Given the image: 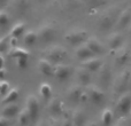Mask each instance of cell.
<instances>
[{"label":"cell","mask_w":131,"mask_h":126,"mask_svg":"<svg viewBox=\"0 0 131 126\" xmlns=\"http://www.w3.org/2000/svg\"><path fill=\"white\" fill-rule=\"evenodd\" d=\"M88 38H89L88 32L82 29L71 30V31L67 32V33L64 34V40L71 46L83 45V44H85V41L88 40Z\"/></svg>","instance_id":"obj_1"},{"label":"cell","mask_w":131,"mask_h":126,"mask_svg":"<svg viewBox=\"0 0 131 126\" xmlns=\"http://www.w3.org/2000/svg\"><path fill=\"white\" fill-rule=\"evenodd\" d=\"M67 57V51L61 46H53L46 51V60H48L52 64H59L63 63Z\"/></svg>","instance_id":"obj_2"},{"label":"cell","mask_w":131,"mask_h":126,"mask_svg":"<svg viewBox=\"0 0 131 126\" xmlns=\"http://www.w3.org/2000/svg\"><path fill=\"white\" fill-rule=\"evenodd\" d=\"M38 40L44 44H50L57 38V29L52 24H44L39 28L38 32Z\"/></svg>","instance_id":"obj_3"},{"label":"cell","mask_w":131,"mask_h":126,"mask_svg":"<svg viewBox=\"0 0 131 126\" xmlns=\"http://www.w3.org/2000/svg\"><path fill=\"white\" fill-rule=\"evenodd\" d=\"M117 16H118V14L115 15L113 11H108V13L104 14V15L100 17L99 23H98L99 29L101 30V31H108V30H111L113 27H115Z\"/></svg>","instance_id":"obj_4"},{"label":"cell","mask_w":131,"mask_h":126,"mask_svg":"<svg viewBox=\"0 0 131 126\" xmlns=\"http://www.w3.org/2000/svg\"><path fill=\"white\" fill-rule=\"evenodd\" d=\"M25 109L29 112L31 122H35L39 116V101L35 95H29L28 96L27 103H25Z\"/></svg>","instance_id":"obj_5"},{"label":"cell","mask_w":131,"mask_h":126,"mask_svg":"<svg viewBox=\"0 0 131 126\" xmlns=\"http://www.w3.org/2000/svg\"><path fill=\"white\" fill-rule=\"evenodd\" d=\"M116 110L121 115H127L131 111V94L130 93H124L121 94L116 102Z\"/></svg>","instance_id":"obj_6"},{"label":"cell","mask_w":131,"mask_h":126,"mask_svg":"<svg viewBox=\"0 0 131 126\" xmlns=\"http://www.w3.org/2000/svg\"><path fill=\"white\" fill-rule=\"evenodd\" d=\"M72 73V68L69 64H64V63H59V64L54 65V73L53 76L60 81H64L71 76Z\"/></svg>","instance_id":"obj_7"},{"label":"cell","mask_w":131,"mask_h":126,"mask_svg":"<svg viewBox=\"0 0 131 126\" xmlns=\"http://www.w3.org/2000/svg\"><path fill=\"white\" fill-rule=\"evenodd\" d=\"M129 78H130V71L125 70L123 71L114 81V90L117 94H123V91H125L129 87Z\"/></svg>","instance_id":"obj_8"},{"label":"cell","mask_w":131,"mask_h":126,"mask_svg":"<svg viewBox=\"0 0 131 126\" xmlns=\"http://www.w3.org/2000/svg\"><path fill=\"white\" fill-rule=\"evenodd\" d=\"M86 93L89 95V100L95 104L101 103L105 100V92L95 85H89L86 88Z\"/></svg>","instance_id":"obj_9"},{"label":"cell","mask_w":131,"mask_h":126,"mask_svg":"<svg viewBox=\"0 0 131 126\" xmlns=\"http://www.w3.org/2000/svg\"><path fill=\"white\" fill-rule=\"evenodd\" d=\"M123 41H124V39H123L122 34L118 33V32H114L107 39V47L111 51L116 52L121 47H123Z\"/></svg>","instance_id":"obj_10"},{"label":"cell","mask_w":131,"mask_h":126,"mask_svg":"<svg viewBox=\"0 0 131 126\" xmlns=\"http://www.w3.org/2000/svg\"><path fill=\"white\" fill-rule=\"evenodd\" d=\"M131 23V10L130 9H124L121 13H118L117 20L115 23V28L118 30L121 29H125L130 25Z\"/></svg>","instance_id":"obj_11"},{"label":"cell","mask_w":131,"mask_h":126,"mask_svg":"<svg viewBox=\"0 0 131 126\" xmlns=\"http://www.w3.org/2000/svg\"><path fill=\"white\" fill-rule=\"evenodd\" d=\"M85 45L90 48V51L93 53V55H100L105 52V46L95 37H89L88 40L85 41Z\"/></svg>","instance_id":"obj_12"},{"label":"cell","mask_w":131,"mask_h":126,"mask_svg":"<svg viewBox=\"0 0 131 126\" xmlns=\"http://www.w3.org/2000/svg\"><path fill=\"white\" fill-rule=\"evenodd\" d=\"M82 67L88 70L89 72L93 73V72H98L100 70V68L102 67V61L99 57L92 56V57H90V59L82 62Z\"/></svg>","instance_id":"obj_13"},{"label":"cell","mask_w":131,"mask_h":126,"mask_svg":"<svg viewBox=\"0 0 131 126\" xmlns=\"http://www.w3.org/2000/svg\"><path fill=\"white\" fill-rule=\"evenodd\" d=\"M48 111L53 117H59L62 112H63V103L60 99L58 97H53L48 102Z\"/></svg>","instance_id":"obj_14"},{"label":"cell","mask_w":131,"mask_h":126,"mask_svg":"<svg viewBox=\"0 0 131 126\" xmlns=\"http://www.w3.org/2000/svg\"><path fill=\"white\" fill-rule=\"evenodd\" d=\"M38 70L44 76L52 77L53 73H54V64H52L46 59H40L38 61Z\"/></svg>","instance_id":"obj_15"},{"label":"cell","mask_w":131,"mask_h":126,"mask_svg":"<svg viewBox=\"0 0 131 126\" xmlns=\"http://www.w3.org/2000/svg\"><path fill=\"white\" fill-rule=\"evenodd\" d=\"M75 56H76L81 62H83V61H85V60L92 57L93 53L91 52L90 48H89L85 44H83V45L77 46L76 51H75Z\"/></svg>","instance_id":"obj_16"},{"label":"cell","mask_w":131,"mask_h":126,"mask_svg":"<svg viewBox=\"0 0 131 126\" xmlns=\"http://www.w3.org/2000/svg\"><path fill=\"white\" fill-rule=\"evenodd\" d=\"M83 93V90L79 85H74L68 90L67 92V96L72 103H79V100H81V95Z\"/></svg>","instance_id":"obj_17"},{"label":"cell","mask_w":131,"mask_h":126,"mask_svg":"<svg viewBox=\"0 0 131 126\" xmlns=\"http://www.w3.org/2000/svg\"><path fill=\"white\" fill-rule=\"evenodd\" d=\"M20 112V107L16 103H8L5 104V107L1 110V116L6 118H13Z\"/></svg>","instance_id":"obj_18"},{"label":"cell","mask_w":131,"mask_h":126,"mask_svg":"<svg viewBox=\"0 0 131 126\" xmlns=\"http://www.w3.org/2000/svg\"><path fill=\"white\" fill-rule=\"evenodd\" d=\"M76 78H77V81H78L81 85L86 86V85H89L91 81V72H89L86 69L81 67L76 71Z\"/></svg>","instance_id":"obj_19"},{"label":"cell","mask_w":131,"mask_h":126,"mask_svg":"<svg viewBox=\"0 0 131 126\" xmlns=\"http://www.w3.org/2000/svg\"><path fill=\"white\" fill-rule=\"evenodd\" d=\"M130 59V52L128 48L125 47H121L120 49L116 51V55H115V62L118 65H123L125 64Z\"/></svg>","instance_id":"obj_20"},{"label":"cell","mask_w":131,"mask_h":126,"mask_svg":"<svg viewBox=\"0 0 131 126\" xmlns=\"http://www.w3.org/2000/svg\"><path fill=\"white\" fill-rule=\"evenodd\" d=\"M20 96V90L16 87H13L8 91L6 95H4V99H2V103L4 104H8V103H14L16 100Z\"/></svg>","instance_id":"obj_21"},{"label":"cell","mask_w":131,"mask_h":126,"mask_svg":"<svg viewBox=\"0 0 131 126\" xmlns=\"http://www.w3.org/2000/svg\"><path fill=\"white\" fill-rule=\"evenodd\" d=\"M72 126H83L85 123V114L81 110H76L71 115Z\"/></svg>","instance_id":"obj_22"},{"label":"cell","mask_w":131,"mask_h":126,"mask_svg":"<svg viewBox=\"0 0 131 126\" xmlns=\"http://www.w3.org/2000/svg\"><path fill=\"white\" fill-rule=\"evenodd\" d=\"M39 94L46 101H50L52 99V87H51L50 84L44 83L39 86Z\"/></svg>","instance_id":"obj_23"},{"label":"cell","mask_w":131,"mask_h":126,"mask_svg":"<svg viewBox=\"0 0 131 126\" xmlns=\"http://www.w3.org/2000/svg\"><path fill=\"white\" fill-rule=\"evenodd\" d=\"M113 118H114V112L112 109L106 108L101 114V123L104 126H111L113 123Z\"/></svg>","instance_id":"obj_24"},{"label":"cell","mask_w":131,"mask_h":126,"mask_svg":"<svg viewBox=\"0 0 131 126\" xmlns=\"http://www.w3.org/2000/svg\"><path fill=\"white\" fill-rule=\"evenodd\" d=\"M25 33V24L24 23H17L10 30V37L13 38H20L21 36H24Z\"/></svg>","instance_id":"obj_25"},{"label":"cell","mask_w":131,"mask_h":126,"mask_svg":"<svg viewBox=\"0 0 131 126\" xmlns=\"http://www.w3.org/2000/svg\"><path fill=\"white\" fill-rule=\"evenodd\" d=\"M99 78L102 83H108L111 81V77H112V73H111V68L108 65H104L100 68L99 71Z\"/></svg>","instance_id":"obj_26"},{"label":"cell","mask_w":131,"mask_h":126,"mask_svg":"<svg viewBox=\"0 0 131 126\" xmlns=\"http://www.w3.org/2000/svg\"><path fill=\"white\" fill-rule=\"evenodd\" d=\"M17 120H18V125L20 126H28L30 124L31 118H30V115L27 111V109H23V110H21L20 112H18Z\"/></svg>","instance_id":"obj_27"},{"label":"cell","mask_w":131,"mask_h":126,"mask_svg":"<svg viewBox=\"0 0 131 126\" xmlns=\"http://www.w3.org/2000/svg\"><path fill=\"white\" fill-rule=\"evenodd\" d=\"M9 54H10V56L14 57V59H20V57H29L30 56L29 52H28L27 49H24V48H21V47L12 48L10 52H9Z\"/></svg>","instance_id":"obj_28"},{"label":"cell","mask_w":131,"mask_h":126,"mask_svg":"<svg viewBox=\"0 0 131 126\" xmlns=\"http://www.w3.org/2000/svg\"><path fill=\"white\" fill-rule=\"evenodd\" d=\"M24 44L28 46H34L35 44L38 40V36H37V32L35 31H28L27 33H24Z\"/></svg>","instance_id":"obj_29"},{"label":"cell","mask_w":131,"mask_h":126,"mask_svg":"<svg viewBox=\"0 0 131 126\" xmlns=\"http://www.w3.org/2000/svg\"><path fill=\"white\" fill-rule=\"evenodd\" d=\"M10 22V17L9 14L5 10H0V28H6Z\"/></svg>","instance_id":"obj_30"},{"label":"cell","mask_w":131,"mask_h":126,"mask_svg":"<svg viewBox=\"0 0 131 126\" xmlns=\"http://www.w3.org/2000/svg\"><path fill=\"white\" fill-rule=\"evenodd\" d=\"M85 1L91 8L94 9V8H99V7H102V6H105V5H107L108 0H85Z\"/></svg>","instance_id":"obj_31"},{"label":"cell","mask_w":131,"mask_h":126,"mask_svg":"<svg viewBox=\"0 0 131 126\" xmlns=\"http://www.w3.org/2000/svg\"><path fill=\"white\" fill-rule=\"evenodd\" d=\"M9 38L10 37H8V36L0 38V53H4L7 51L8 45H9Z\"/></svg>","instance_id":"obj_32"},{"label":"cell","mask_w":131,"mask_h":126,"mask_svg":"<svg viewBox=\"0 0 131 126\" xmlns=\"http://www.w3.org/2000/svg\"><path fill=\"white\" fill-rule=\"evenodd\" d=\"M16 60V64L18 68L21 69H24L28 67V61H29V57H20V59H15Z\"/></svg>","instance_id":"obj_33"},{"label":"cell","mask_w":131,"mask_h":126,"mask_svg":"<svg viewBox=\"0 0 131 126\" xmlns=\"http://www.w3.org/2000/svg\"><path fill=\"white\" fill-rule=\"evenodd\" d=\"M9 91V83L7 81H0V94L6 95Z\"/></svg>","instance_id":"obj_34"},{"label":"cell","mask_w":131,"mask_h":126,"mask_svg":"<svg viewBox=\"0 0 131 126\" xmlns=\"http://www.w3.org/2000/svg\"><path fill=\"white\" fill-rule=\"evenodd\" d=\"M10 125V120L9 118H6L4 116H0V126H9Z\"/></svg>","instance_id":"obj_35"},{"label":"cell","mask_w":131,"mask_h":126,"mask_svg":"<svg viewBox=\"0 0 131 126\" xmlns=\"http://www.w3.org/2000/svg\"><path fill=\"white\" fill-rule=\"evenodd\" d=\"M88 101H90V100H89V95H88V93H86V91H83V93H82V95H81L79 103H85V102H88Z\"/></svg>","instance_id":"obj_36"},{"label":"cell","mask_w":131,"mask_h":126,"mask_svg":"<svg viewBox=\"0 0 131 126\" xmlns=\"http://www.w3.org/2000/svg\"><path fill=\"white\" fill-rule=\"evenodd\" d=\"M48 126H62V122L57 119V117H53L52 122H51V124H48Z\"/></svg>","instance_id":"obj_37"},{"label":"cell","mask_w":131,"mask_h":126,"mask_svg":"<svg viewBox=\"0 0 131 126\" xmlns=\"http://www.w3.org/2000/svg\"><path fill=\"white\" fill-rule=\"evenodd\" d=\"M62 126H72L71 117H66L64 119L62 120Z\"/></svg>","instance_id":"obj_38"},{"label":"cell","mask_w":131,"mask_h":126,"mask_svg":"<svg viewBox=\"0 0 131 126\" xmlns=\"http://www.w3.org/2000/svg\"><path fill=\"white\" fill-rule=\"evenodd\" d=\"M17 40L18 39L17 38H13V37H10V38H9V45L12 46V47H17V46H16V44H17Z\"/></svg>","instance_id":"obj_39"},{"label":"cell","mask_w":131,"mask_h":126,"mask_svg":"<svg viewBox=\"0 0 131 126\" xmlns=\"http://www.w3.org/2000/svg\"><path fill=\"white\" fill-rule=\"evenodd\" d=\"M9 0H0V10H4V8L8 5Z\"/></svg>","instance_id":"obj_40"},{"label":"cell","mask_w":131,"mask_h":126,"mask_svg":"<svg viewBox=\"0 0 131 126\" xmlns=\"http://www.w3.org/2000/svg\"><path fill=\"white\" fill-rule=\"evenodd\" d=\"M5 77V70L0 69V79H2Z\"/></svg>","instance_id":"obj_41"},{"label":"cell","mask_w":131,"mask_h":126,"mask_svg":"<svg viewBox=\"0 0 131 126\" xmlns=\"http://www.w3.org/2000/svg\"><path fill=\"white\" fill-rule=\"evenodd\" d=\"M37 126H48V124H47L46 122H40Z\"/></svg>","instance_id":"obj_42"},{"label":"cell","mask_w":131,"mask_h":126,"mask_svg":"<svg viewBox=\"0 0 131 126\" xmlns=\"http://www.w3.org/2000/svg\"><path fill=\"white\" fill-rule=\"evenodd\" d=\"M85 126H98V125L95 124L94 122H90V123H88V124H86Z\"/></svg>","instance_id":"obj_43"},{"label":"cell","mask_w":131,"mask_h":126,"mask_svg":"<svg viewBox=\"0 0 131 126\" xmlns=\"http://www.w3.org/2000/svg\"><path fill=\"white\" fill-rule=\"evenodd\" d=\"M2 65H4V59H2V57L0 56V69L2 68Z\"/></svg>","instance_id":"obj_44"},{"label":"cell","mask_w":131,"mask_h":126,"mask_svg":"<svg viewBox=\"0 0 131 126\" xmlns=\"http://www.w3.org/2000/svg\"><path fill=\"white\" fill-rule=\"evenodd\" d=\"M129 87L131 88V72H130V78H129Z\"/></svg>","instance_id":"obj_45"},{"label":"cell","mask_w":131,"mask_h":126,"mask_svg":"<svg viewBox=\"0 0 131 126\" xmlns=\"http://www.w3.org/2000/svg\"><path fill=\"white\" fill-rule=\"evenodd\" d=\"M128 28H129V33H130V36H131V23H130V25Z\"/></svg>","instance_id":"obj_46"},{"label":"cell","mask_w":131,"mask_h":126,"mask_svg":"<svg viewBox=\"0 0 131 126\" xmlns=\"http://www.w3.org/2000/svg\"><path fill=\"white\" fill-rule=\"evenodd\" d=\"M116 126H120V125H116Z\"/></svg>","instance_id":"obj_47"},{"label":"cell","mask_w":131,"mask_h":126,"mask_svg":"<svg viewBox=\"0 0 131 126\" xmlns=\"http://www.w3.org/2000/svg\"><path fill=\"white\" fill-rule=\"evenodd\" d=\"M130 112H131V111H130Z\"/></svg>","instance_id":"obj_48"}]
</instances>
